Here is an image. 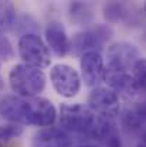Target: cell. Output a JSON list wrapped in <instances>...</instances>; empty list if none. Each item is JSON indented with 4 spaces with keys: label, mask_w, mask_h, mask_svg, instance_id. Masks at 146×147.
Here are the masks:
<instances>
[{
    "label": "cell",
    "mask_w": 146,
    "mask_h": 147,
    "mask_svg": "<svg viewBox=\"0 0 146 147\" xmlns=\"http://www.w3.org/2000/svg\"><path fill=\"white\" fill-rule=\"evenodd\" d=\"M0 116L13 124L52 127L57 119L54 104L46 97L24 98L4 96L0 100Z\"/></svg>",
    "instance_id": "obj_1"
},
{
    "label": "cell",
    "mask_w": 146,
    "mask_h": 147,
    "mask_svg": "<svg viewBox=\"0 0 146 147\" xmlns=\"http://www.w3.org/2000/svg\"><path fill=\"white\" fill-rule=\"evenodd\" d=\"M59 121L60 127L67 133L70 131L92 137L95 140L97 139L100 117H97L89 109V106H85L82 103L62 104L59 111Z\"/></svg>",
    "instance_id": "obj_2"
},
{
    "label": "cell",
    "mask_w": 146,
    "mask_h": 147,
    "mask_svg": "<svg viewBox=\"0 0 146 147\" xmlns=\"http://www.w3.org/2000/svg\"><path fill=\"white\" fill-rule=\"evenodd\" d=\"M9 86L14 96L24 98L39 97L46 87V76L43 70L20 63L9 71Z\"/></svg>",
    "instance_id": "obj_3"
},
{
    "label": "cell",
    "mask_w": 146,
    "mask_h": 147,
    "mask_svg": "<svg viewBox=\"0 0 146 147\" xmlns=\"http://www.w3.org/2000/svg\"><path fill=\"white\" fill-rule=\"evenodd\" d=\"M19 56L24 64L36 69H46L50 66V50L43 39L36 33H24L17 43Z\"/></svg>",
    "instance_id": "obj_4"
},
{
    "label": "cell",
    "mask_w": 146,
    "mask_h": 147,
    "mask_svg": "<svg viewBox=\"0 0 146 147\" xmlns=\"http://www.w3.org/2000/svg\"><path fill=\"white\" fill-rule=\"evenodd\" d=\"M50 83L59 96L65 98H73L80 92L82 76L73 66L66 63H57L50 69Z\"/></svg>",
    "instance_id": "obj_5"
},
{
    "label": "cell",
    "mask_w": 146,
    "mask_h": 147,
    "mask_svg": "<svg viewBox=\"0 0 146 147\" xmlns=\"http://www.w3.org/2000/svg\"><path fill=\"white\" fill-rule=\"evenodd\" d=\"M113 30L107 24H96L73 36L70 40V50L75 54H85L88 51H99L112 37Z\"/></svg>",
    "instance_id": "obj_6"
},
{
    "label": "cell",
    "mask_w": 146,
    "mask_h": 147,
    "mask_svg": "<svg viewBox=\"0 0 146 147\" xmlns=\"http://www.w3.org/2000/svg\"><path fill=\"white\" fill-rule=\"evenodd\" d=\"M106 59H107L106 69L117 70V71H128L133 69L135 63L139 60V50L133 43L116 42L107 47Z\"/></svg>",
    "instance_id": "obj_7"
},
{
    "label": "cell",
    "mask_w": 146,
    "mask_h": 147,
    "mask_svg": "<svg viewBox=\"0 0 146 147\" xmlns=\"http://www.w3.org/2000/svg\"><path fill=\"white\" fill-rule=\"evenodd\" d=\"M88 106L97 117L110 119V120H115L120 109L119 96L109 87L93 89L88 98Z\"/></svg>",
    "instance_id": "obj_8"
},
{
    "label": "cell",
    "mask_w": 146,
    "mask_h": 147,
    "mask_svg": "<svg viewBox=\"0 0 146 147\" xmlns=\"http://www.w3.org/2000/svg\"><path fill=\"white\" fill-rule=\"evenodd\" d=\"M105 61L99 51H88L80 56L82 80L89 87H99L105 77Z\"/></svg>",
    "instance_id": "obj_9"
},
{
    "label": "cell",
    "mask_w": 146,
    "mask_h": 147,
    "mask_svg": "<svg viewBox=\"0 0 146 147\" xmlns=\"http://www.w3.org/2000/svg\"><path fill=\"white\" fill-rule=\"evenodd\" d=\"M45 39L49 50L59 57H63L70 51V39L65 26L57 20H52L48 23L45 29Z\"/></svg>",
    "instance_id": "obj_10"
},
{
    "label": "cell",
    "mask_w": 146,
    "mask_h": 147,
    "mask_svg": "<svg viewBox=\"0 0 146 147\" xmlns=\"http://www.w3.org/2000/svg\"><path fill=\"white\" fill-rule=\"evenodd\" d=\"M72 144L70 134L53 126L39 130L32 139V147H72Z\"/></svg>",
    "instance_id": "obj_11"
},
{
    "label": "cell",
    "mask_w": 146,
    "mask_h": 147,
    "mask_svg": "<svg viewBox=\"0 0 146 147\" xmlns=\"http://www.w3.org/2000/svg\"><path fill=\"white\" fill-rule=\"evenodd\" d=\"M103 82H106L109 89H112L117 96H119V93H125L128 96L139 94L135 80H133V76L129 71H117V70H110V69L105 67Z\"/></svg>",
    "instance_id": "obj_12"
},
{
    "label": "cell",
    "mask_w": 146,
    "mask_h": 147,
    "mask_svg": "<svg viewBox=\"0 0 146 147\" xmlns=\"http://www.w3.org/2000/svg\"><path fill=\"white\" fill-rule=\"evenodd\" d=\"M122 124L126 131H142L146 127V101L129 107L122 116Z\"/></svg>",
    "instance_id": "obj_13"
},
{
    "label": "cell",
    "mask_w": 146,
    "mask_h": 147,
    "mask_svg": "<svg viewBox=\"0 0 146 147\" xmlns=\"http://www.w3.org/2000/svg\"><path fill=\"white\" fill-rule=\"evenodd\" d=\"M69 13H70V20L73 23H76L77 26L90 24V22L93 19V13H92L90 6L88 3H83V1L70 3Z\"/></svg>",
    "instance_id": "obj_14"
},
{
    "label": "cell",
    "mask_w": 146,
    "mask_h": 147,
    "mask_svg": "<svg viewBox=\"0 0 146 147\" xmlns=\"http://www.w3.org/2000/svg\"><path fill=\"white\" fill-rule=\"evenodd\" d=\"M128 7L123 3L119 1H110L103 6V16L109 23H117L123 22L128 16Z\"/></svg>",
    "instance_id": "obj_15"
},
{
    "label": "cell",
    "mask_w": 146,
    "mask_h": 147,
    "mask_svg": "<svg viewBox=\"0 0 146 147\" xmlns=\"http://www.w3.org/2000/svg\"><path fill=\"white\" fill-rule=\"evenodd\" d=\"M17 16H16V9L13 7L12 3H0V32L13 29L16 26Z\"/></svg>",
    "instance_id": "obj_16"
},
{
    "label": "cell",
    "mask_w": 146,
    "mask_h": 147,
    "mask_svg": "<svg viewBox=\"0 0 146 147\" xmlns=\"http://www.w3.org/2000/svg\"><path fill=\"white\" fill-rule=\"evenodd\" d=\"M132 76L136 84V89L139 93H146V57L139 59L133 69H132Z\"/></svg>",
    "instance_id": "obj_17"
},
{
    "label": "cell",
    "mask_w": 146,
    "mask_h": 147,
    "mask_svg": "<svg viewBox=\"0 0 146 147\" xmlns=\"http://www.w3.org/2000/svg\"><path fill=\"white\" fill-rule=\"evenodd\" d=\"M23 127L19 124H0V143H10L12 140L20 137Z\"/></svg>",
    "instance_id": "obj_18"
},
{
    "label": "cell",
    "mask_w": 146,
    "mask_h": 147,
    "mask_svg": "<svg viewBox=\"0 0 146 147\" xmlns=\"http://www.w3.org/2000/svg\"><path fill=\"white\" fill-rule=\"evenodd\" d=\"M13 56H14V51H13V47H12V43L0 32V59L10 60V59H13Z\"/></svg>",
    "instance_id": "obj_19"
},
{
    "label": "cell",
    "mask_w": 146,
    "mask_h": 147,
    "mask_svg": "<svg viewBox=\"0 0 146 147\" xmlns=\"http://www.w3.org/2000/svg\"><path fill=\"white\" fill-rule=\"evenodd\" d=\"M142 144L146 146V130H143V133H142Z\"/></svg>",
    "instance_id": "obj_20"
},
{
    "label": "cell",
    "mask_w": 146,
    "mask_h": 147,
    "mask_svg": "<svg viewBox=\"0 0 146 147\" xmlns=\"http://www.w3.org/2000/svg\"><path fill=\"white\" fill-rule=\"evenodd\" d=\"M0 147H16V146H13L10 143H0Z\"/></svg>",
    "instance_id": "obj_21"
},
{
    "label": "cell",
    "mask_w": 146,
    "mask_h": 147,
    "mask_svg": "<svg viewBox=\"0 0 146 147\" xmlns=\"http://www.w3.org/2000/svg\"><path fill=\"white\" fill-rule=\"evenodd\" d=\"M3 89V80H1V77H0V90Z\"/></svg>",
    "instance_id": "obj_22"
},
{
    "label": "cell",
    "mask_w": 146,
    "mask_h": 147,
    "mask_svg": "<svg viewBox=\"0 0 146 147\" xmlns=\"http://www.w3.org/2000/svg\"><path fill=\"white\" fill-rule=\"evenodd\" d=\"M82 147H96V146H90V144H88V146H82Z\"/></svg>",
    "instance_id": "obj_23"
},
{
    "label": "cell",
    "mask_w": 146,
    "mask_h": 147,
    "mask_svg": "<svg viewBox=\"0 0 146 147\" xmlns=\"http://www.w3.org/2000/svg\"><path fill=\"white\" fill-rule=\"evenodd\" d=\"M138 147H146V146H145V144H139Z\"/></svg>",
    "instance_id": "obj_24"
},
{
    "label": "cell",
    "mask_w": 146,
    "mask_h": 147,
    "mask_svg": "<svg viewBox=\"0 0 146 147\" xmlns=\"http://www.w3.org/2000/svg\"><path fill=\"white\" fill-rule=\"evenodd\" d=\"M143 10H145V13H146V3H145V6H143Z\"/></svg>",
    "instance_id": "obj_25"
}]
</instances>
